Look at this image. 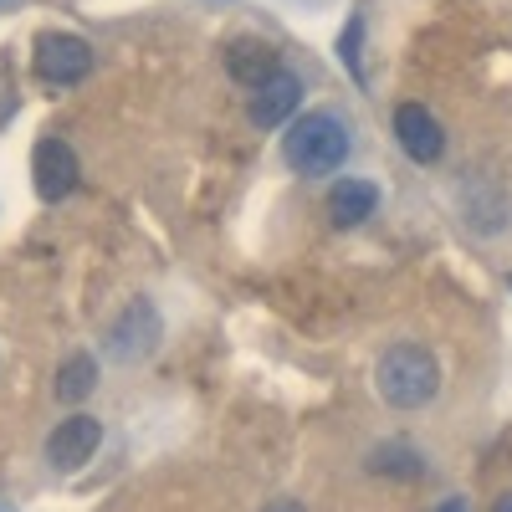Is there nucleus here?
Instances as JSON below:
<instances>
[{
    "mask_svg": "<svg viewBox=\"0 0 512 512\" xmlns=\"http://www.w3.org/2000/svg\"><path fill=\"white\" fill-rule=\"evenodd\" d=\"M374 390L384 405H395V410H420L425 400H436L441 390V364L431 349H420V344H400L379 359L374 369Z\"/></svg>",
    "mask_w": 512,
    "mask_h": 512,
    "instance_id": "nucleus-1",
    "label": "nucleus"
},
{
    "mask_svg": "<svg viewBox=\"0 0 512 512\" xmlns=\"http://www.w3.org/2000/svg\"><path fill=\"white\" fill-rule=\"evenodd\" d=\"M282 159L297 169V175H333V169L349 159V128L333 113L297 118L287 128V139H282Z\"/></svg>",
    "mask_w": 512,
    "mask_h": 512,
    "instance_id": "nucleus-2",
    "label": "nucleus"
},
{
    "mask_svg": "<svg viewBox=\"0 0 512 512\" xmlns=\"http://www.w3.org/2000/svg\"><path fill=\"white\" fill-rule=\"evenodd\" d=\"M36 72L57 82V88H72V82H82L93 72V52L82 36H62V31H47L36 36Z\"/></svg>",
    "mask_w": 512,
    "mask_h": 512,
    "instance_id": "nucleus-3",
    "label": "nucleus"
},
{
    "mask_svg": "<svg viewBox=\"0 0 512 512\" xmlns=\"http://www.w3.org/2000/svg\"><path fill=\"white\" fill-rule=\"evenodd\" d=\"M395 139H400V149H405L415 164H436L441 149H446L441 123L431 118V108H420V103H400V108H395Z\"/></svg>",
    "mask_w": 512,
    "mask_h": 512,
    "instance_id": "nucleus-4",
    "label": "nucleus"
},
{
    "mask_svg": "<svg viewBox=\"0 0 512 512\" xmlns=\"http://www.w3.org/2000/svg\"><path fill=\"white\" fill-rule=\"evenodd\" d=\"M98 441H103V425L93 415H72L47 436V461L57 472H77V466L98 451Z\"/></svg>",
    "mask_w": 512,
    "mask_h": 512,
    "instance_id": "nucleus-5",
    "label": "nucleus"
},
{
    "mask_svg": "<svg viewBox=\"0 0 512 512\" xmlns=\"http://www.w3.org/2000/svg\"><path fill=\"white\" fill-rule=\"evenodd\" d=\"M31 175H36V195L41 200H62L77 185V154L62 139H41L31 154Z\"/></svg>",
    "mask_w": 512,
    "mask_h": 512,
    "instance_id": "nucleus-6",
    "label": "nucleus"
},
{
    "mask_svg": "<svg viewBox=\"0 0 512 512\" xmlns=\"http://www.w3.org/2000/svg\"><path fill=\"white\" fill-rule=\"evenodd\" d=\"M159 344V313H154V303H128V313L113 323V333H108V349H113V359H139V354H149Z\"/></svg>",
    "mask_w": 512,
    "mask_h": 512,
    "instance_id": "nucleus-7",
    "label": "nucleus"
},
{
    "mask_svg": "<svg viewBox=\"0 0 512 512\" xmlns=\"http://www.w3.org/2000/svg\"><path fill=\"white\" fill-rule=\"evenodd\" d=\"M226 72L241 82V88H262V82H272V77L282 72V62H277L272 41L241 36V41H231V47H226Z\"/></svg>",
    "mask_w": 512,
    "mask_h": 512,
    "instance_id": "nucleus-8",
    "label": "nucleus"
},
{
    "mask_svg": "<svg viewBox=\"0 0 512 512\" xmlns=\"http://www.w3.org/2000/svg\"><path fill=\"white\" fill-rule=\"evenodd\" d=\"M297 98H303V82H297L292 72H277L272 82H262V88H256V98H251V123H256V128L287 123L292 108H297Z\"/></svg>",
    "mask_w": 512,
    "mask_h": 512,
    "instance_id": "nucleus-9",
    "label": "nucleus"
},
{
    "mask_svg": "<svg viewBox=\"0 0 512 512\" xmlns=\"http://www.w3.org/2000/svg\"><path fill=\"white\" fill-rule=\"evenodd\" d=\"M374 205H379V190L369 180H338L328 190V221L349 231V226H359V221L374 216Z\"/></svg>",
    "mask_w": 512,
    "mask_h": 512,
    "instance_id": "nucleus-10",
    "label": "nucleus"
},
{
    "mask_svg": "<svg viewBox=\"0 0 512 512\" xmlns=\"http://www.w3.org/2000/svg\"><path fill=\"white\" fill-rule=\"evenodd\" d=\"M98 384V364L88 354H72L62 369H57V400H88Z\"/></svg>",
    "mask_w": 512,
    "mask_h": 512,
    "instance_id": "nucleus-11",
    "label": "nucleus"
},
{
    "mask_svg": "<svg viewBox=\"0 0 512 512\" xmlns=\"http://www.w3.org/2000/svg\"><path fill=\"white\" fill-rule=\"evenodd\" d=\"M369 472H400V477H420L425 466H420V456H415V451H405V446H379V451L369 456Z\"/></svg>",
    "mask_w": 512,
    "mask_h": 512,
    "instance_id": "nucleus-12",
    "label": "nucleus"
},
{
    "mask_svg": "<svg viewBox=\"0 0 512 512\" xmlns=\"http://www.w3.org/2000/svg\"><path fill=\"white\" fill-rule=\"evenodd\" d=\"M267 512H303V507H297V502H292V497H282V502H272V507H267Z\"/></svg>",
    "mask_w": 512,
    "mask_h": 512,
    "instance_id": "nucleus-13",
    "label": "nucleus"
},
{
    "mask_svg": "<svg viewBox=\"0 0 512 512\" xmlns=\"http://www.w3.org/2000/svg\"><path fill=\"white\" fill-rule=\"evenodd\" d=\"M436 512H472V507H466V502H461V497H451V502H441V507H436Z\"/></svg>",
    "mask_w": 512,
    "mask_h": 512,
    "instance_id": "nucleus-14",
    "label": "nucleus"
},
{
    "mask_svg": "<svg viewBox=\"0 0 512 512\" xmlns=\"http://www.w3.org/2000/svg\"><path fill=\"white\" fill-rule=\"evenodd\" d=\"M497 512H512V492H507V497H502V502H497Z\"/></svg>",
    "mask_w": 512,
    "mask_h": 512,
    "instance_id": "nucleus-15",
    "label": "nucleus"
},
{
    "mask_svg": "<svg viewBox=\"0 0 512 512\" xmlns=\"http://www.w3.org/2000/svg\"><path fill=\"white\" fill-rule=\"evenodd\" d=\"M0 6H6V0H0Z\"/></svg>",
    "mask_w": 512,
    "mask_h": 512,
    "instance_id": "nucleus-16",
    "label": "nucleus"
}]
</instances>
